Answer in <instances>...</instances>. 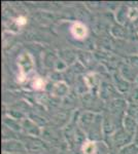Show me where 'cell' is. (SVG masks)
Instances as JSON below:
<instances>
[{
    "instance_id": "1",
    "label": "cell",
    "mask_w": 138,
    "mask_h": 154,
    "mask_svg": "<svg viewBox=\"0 0 138 154\" xmlns=\"http://www.w3.org/2000/svg\"><path fill=\"white\" fill-rule=\"evenodd\" d=\"M133 139H134V136L129 134L128 131H126L124 128L117 130L114 135L111 136V140H112V143L114 144V146L121 149L124 148L125 146L133 143Z\"/></svg>"
},
{
    "instance_id": "2",
    "label": "cell",
    "mask_w": 138,
    "mask_h": 154,
    "mask_svg": "<svg viewBox=\"0 0 138 154\" xmlns=\"http://www.w3.org/2000/svg\"><path fill=\"white\" fill-rule=\"evenodd\" d=\"M2 150H3V153L19 154L24 153L25 151H27V149L24 143L11 139V140H4L3 144H2Z\"/></svg>"
},
{
    "instance_id": "3",
    "label": "cell",
    "mask_w": 138,
    "mask_h": 154,
    "mask_svg": "<svg viewBox=\"0 0 138 154\" xmlns=\"http://www.w3.org/2000/svg\"><path fill=\"white\" fill-rule=\"evenodd\" d=\"M128 108L127 102L123 99H112L110 100L108 103H107V112H108L110 115H119L120 113L122 112H126Z\"/></svg>"
},
{
    "instance_id": "4",
    "label": "cell",
    "mask_w": 138,
    "mask_h": 154,
    "mask_svg": "<svg viewBox=\"0 0 138 154\" xmlns=\"http://www.w3.org/2000/svg\"><path fill=\"white\" fill-rule=\"evenodd\" d=\"M22 130H24L27 135L37 137L40 135V128H38L33 121L29 120V119H24L22 122Z\"/></svg>"
},
{
    "instance_id": "5",
    "label": "cell",
    "mask_w": 138,
    "mask_h": 154,
    "mask_svg": "<svg viewBox=\"0 0 138 154\" xmlns=\"http://www.w3.org/2000/svg\"><path fill=\"white\" fill-rule=\"evenodd\" d=\"M137 126H138V121L136 119L131 117L130 115H127V114L124 116V118H123V128L125 131L134 136L135 131L137 130Z\"/></svg>"
},
{
    "instance_id": "6",
    "label": "cell",
    "mask_w": 138,
    "mask_h": 154,
    "mask_svg": "<svg viewBox=\"0 0 138 154\" xmlns=\"http://www.w3.org/2000/svg\"><path fill=\"white\" fill-rule=\"evenodd\" d=\"M114 82H115V88L117 91L122 94L129 93L131 91V86L127 79H125L122 75H115L114 76Z\"/></svg>"
},
{
    "instance_id": "7",
    "label": "cell",
    "mask_w": 138,
    "mask_h": 154,
    "mask_svg": "<svg viewBox=\"0 0 138 154\" xmlns=\"http://www.w3.org/2000/svg\"><path fill=\"white\" fill-rule=\"evenodd\" d=\"M114 88L112 84H110L108 82H102L101 86H100V96L102 97L103 99H109L112 100V94L114 93Z\"/></svg>"
},
{
    "instance_id": "8",
    "label": "cell",
    "mask_w": 138,
    "mask_h": 154,
    "mask_svg": "<svg viewBox=\"0 0 138 154\" xmlns=\"http://www.w3.org/2000/svg\"><path fill=\"white\" fill-rule=\"evenodd\" d=\"M4 125L5 128H8L11 131H21L22 130V125H20L18 121H16V119L14 118H6L4 120Z\"/></svg>"
},
{
    "instance_id": "9",
    "label": "cell",
    "mask_w": 138,
    "mask_h": 154,
    "mask_svg": "<svg viewBox=\"0 0 138 154\" xmlns=\"http://www.w3.org/2000/svg\"><path fill=\"white\" fill-rule=\"evenodd\" d=\"M120 154H138V147L134 143H131L122 148Z\"/></svg>"
},
{
    "instance_id": "10",
    "label": "cell",
    "mask_w": 138,
    "mask_h": 154,
    "mask_svg": "<svg viewBox=\"0 0 138 154\" xmlns=\"http://www.w3.org/2000/svg\"><path fill=\"white\" fill-rule=\"evenodd\" d=\"M129 98L131 103L133 104L138 103V86L134 88H131V91H129Z\"/></svg>"
},
{
    "instance_id": "11",
    "label": "cell",
    "mask_w": 138,
    "mask_h": 154,
    "mask_svg": "<svg viewBox=\"0 0 138 154\" xmlns=\"http://www.w3.org/2000/svg\"><path fill=\"white\" fill-rule=\"evenodd\" d=\"M133 143L135 144V145L138 147V126H137V130L136 131H135V134H134V139H133Z\"/></svg>"
}]
</instances>
